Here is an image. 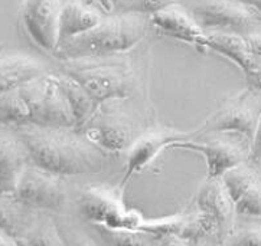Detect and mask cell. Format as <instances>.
Returning <instances> with one entry per match:
<instances>
[{
    "label": "cell",
    "mask_w": 261,
    "mask_h": 246,
    "mask_svg": "<svg viewBox=\"0 0 261 246\" xmlns=\"http://www.w3.org/2000/svg\"><path fill=\"white\" fill-rule=\"evenodd\" d=\"M248 162L261 170V114L258 117V121H257V127L254 131L253 140H251Z\"/></svg>",
    "instance_id": "obj_25"
},
{
    "label": "cell",
    "mask_w": 261,
    "mask_h": 246,
    "mask_svg": "<svg viewBox=\"0 0 261 246\" xmlns=\"http://www.w3.org/2000/svg\"><path fill=\"white\" fill-rule=\"evenodd\" d=\"M237 218L261 219V177L234 203Z\"/></svg>",
    "instance_id": "obj_22"
},
{
    "label": "cell",
    "mask_w": 261,
    "mask_h": 246,
    "mask_svg": "<svg viewBox=\"0 0 261 246\" xmlns=\"http://www.w3.org/2000/svg\"><path fill=\"white\" fill-rule=\"evenodd\" d=\"M43 74L42 64L25 53L0 56V95Z\"/></svg>",
    "instance_id": "obj_17"
},
{
    "label": "cell",
    "mask_w": 261,
    "mask_h": 246,
    "mask_svg": "<svg viewBox=\"0 0 261 246\" xmlns=\"http://www.w3.org/2000/svg\"><path fill=\"white\" fill-rule=\"evenodd\" d=\"M251 13L255 23H261V0H238Z\"/></svg>",
    "instance_id": "obj_28"
},
{
    "label": "cell",
    "mask_w": 261,
    "mask_h": 246,
    "mask_svg": "<svg viewBox=\"0 0 261 246\" xmlns=\"http://www.w3.org/2000/svg\"><path fill=\"white\" fill-rule=\"evenodd\" d=\"M54 77L71 107L72 115L75 119L74 130H80L87 122V119L93 115L94 111L98 108L100 104L94 101L84 88L78 84L75 79L68 77L67 74H54Z\"/></svg>",
    "instance_id": "obj_19"
},
{
    "label": "cell",
    "mask_w": 261,
    "mask_h": 246,
    "mask_svg": "<svg viewBox=\"0 0 261 246\" xmlns=\"http://www.w3.org/2000/svg\"><path fill=\"white\" fill-rule=\"evenodd\" d=\"M208 141H194L186 138L169 144L168 150H188L202 156L206 163V180L221 178V176L237 164L248 162L251 141L236 133H219Z\"/></svg>",
    "instance_id": "obj_5"
},
{
    "label": "cell",
    "mask_w": 261,
    "mask_h": 246,
    "mask_svg": "<svg viewBox=\"0 0 261 246\" xmlns=\"http://www.w3.org/2000/svg\"><path fill=\"white\" fill-rule=\"evenodd\" d=\"M16 243V240L12 238V236H9L6 232H3V230L0 229V245H15Z\"/></svg>",
    "instance_id": "obj_30"
},
{
    "label": "cell",
    "mask_w": 261,
    "mask_h": 246,
    "mask_svg": "<svg viewBox=\"0 0 261 246\" xmlns=\"http://www.w3.org/2000/svg\"><path fill=\"white\" fill-rule=\"evenodd\" d=\"M91 2H93L97 8H98V6L102 8L104 12H110L111 9L117 6V3L120 2V0H91Z\"/></svg>",
    "instance_id": "obj_29"
},
{
    "label": "cell",
    "mask_w": 261,
    "mask_h": 246,
    "mask_svg": "<svg viewBox=\"0 0 261 246\" xmlns=\"http://www.w3.org/2000/svg\"><path fill=\"white\" fill-rule=\"evenodd\" d=\"M0 124L75 128V119L54 74H42L0 95Z\"/></svg>",
    "instance_id": "obj_2"
},
{
    "label": "cell",
    "mask_w": 261,
    "mask_h": 246,
    "mask_svg": "<svg viewBox=\"0 0 261 246\" xmlns=\"http://www.w3.org/2000/svg\"><path fill=\"white\" fill-rule=\"evenodd\" d=\"M64 74L75 79L98 104L126 100L133 93L135 77L132 69L118 62H101L98 58L65 60Z\"/></svg>",
    "instance_id": "obj_4"
},
{
    "label": "cell",
    "mask_w": 261,
    "mask_h": 246,
    "mask_svg": "<svg viewBox=\"0 0 261 246\" xmlns=\"http://www.w3.org/2000/svg\"><path fill=\"white\" fill-rule=\"evenodd\" d=\"M13 197L26 207L57 212L67 202V192L59 176L34 164L23 169Z\"/></svg>",
    "instance_id": "obj_9"
},
{
    "label": "cell",
    "mask_w": 261,
    "mask_h": 246,
    "mask_svg": "<svg viewBox=\"0 0 261 246\" xmlns=\"http://www.w3.org/2000/svg\"><path fill=\"white\" fill-rule=\"evenodd\" d=\"M175 3L176 0H120L117 8L120 9V13H137L149 17Z\"/></svg>",
    "instance_id": "obj_23"
},
{
    "label": "cell",
    "mask_w": 261,
    "mask_h": 246,
    "mask_svg": "<svg viewBox=\"0 0 261 246\" xmlns=\"http://www.w3.org/2000/svg\"><path fill=\"white\" fill-rule=\"evenodd\" d=\"M260 114L261 97L247 88L222 102L218 110L205 121L198 134L236 133L251 141Z\"/></svg>",
    "instance_id": "obj_6"
},
{
    "label": "cell",
    "mask_w": 261,
    "mask_h": 246,
    "mask_svg": "<svg viewBox=\"0 0 261 246\" xmlns=\"http://www.w3.org/2000/svg\"><path fill=\"white\" fill-rule=\"evenodd\" d=\"M198 210L210 214L218 225L219 243H225L227 238L236 228V209L234 202L227 193L221 178L206 180L205 186L196 197Z\"/></svg>",
    "instance_id": "obj_14"
},
{
    "label": "cell",
    "mask_w": 261,
    "mask_h": 246,
    "mask_svg": "<svg viewBox=\"0 0 261 246\" xmlns=\"http://www.w3.org/2000/svg\"><path fill=\"white\" fill-rule=\"evenodd\" d=\"M205 48L217 52L224 58L236 64L244 74L250 72L255 67L258 58L254 56L248 49L244 35L231 32H205Z\"/></svg>",
    "instance_id": "obj_16"
},
{
    "label": "cell",
    "mask_w": 261,
    "mask_h": 246,
    "mask_svg": "<svg viewBox=\"0 0 261 246\" xmlns=\"http://www.w3.org/2000/svg\"><path fill=\"white\" fill-rule=\"evenodd\" d=\"M188 214H177L170 218H163L158 221H143L139 226V230L143 232L146 236H153L156 239L166 240L170 238L180 239L182 230L185 228Z\"/></svg>",
    "instance_id": "obj_21"
},
{
    "label": "cell",
    "mask_w": 261,
    "mask_h": 246,
    "mask_svg": "<svg viewBox=\"0 0 261 246\" xmlns=\"http://www.w3.org/2000/svg\"><path fill=\"white\" fill-rule=\"evenodd\" d=\"M62 0H23L22 25L31 41L46 52H55L59 41Z\"/></svg>",
    "instance_id": "obj_11"
},
{
    "label": "cell",
    "mask_w": 261,
    "mask_h": 246,
    "mask_svg": "<svg viewBox=\"0 0 261 246\" xmlns=\"http://www.w3.org/2000/svg\"><path fill=\"white\" fill-rule=\"evenodd\" d=\"M26 167L25 154L16 141L0 137V195L13 196Z\"/></svg>",
    "instance_id": "obj_18"
},
{
    "label": "cell",
    "mask_w": 261,
    "mask_h": 246,
    "mask_svg": "<svg viewBox=\"0 0 261 246\" xmlns=\"http://www.w3.org/2000/svg\"><path fill=\"white\" fill-rule=\"evenodd\" d=\"M191 15L203 32H231L245 35L255 25L251 13L238 0H202Z\"/></svg>",
    "instance_id": "obj_10"
},
{
    "label": "cell",
    "mask_w": 261,
    "mask_h": 246,
    "mask_svg": "<svg viewBox=\"0 0 261 246\" xmlns=\"http://www.w3.org/2000/svg\"><path fill=\"white\" fill-rule=\"evenodd\" d=\"M244 38L250 52L261 59V32H248L244 35Z\"/></svg>",
    "instance_id": "obj_27"
},
{
    "label": "cell",
    "mask_w": 261,
    "mask_h": 246,
    "mask_svg": "<svg viewBox=\"0 0 261 246\" xmlns=\"http://www.w3.org/2000/svg\"><path fill=\"white\" fill-rule=\"evenodd\" d=\"M191 134L179 133V131H154V133H146L139 137L135 143L128 147L127 154L126 171L124 177L121 180V189L126 186V183L133 177L135 174L143 171L150 163L158 157L160 151L168 150L169 144L175 141H182L186 138H191Z\"/></svg>",
    "instance_id": "obj_13"
},
{
    "label": "cell",
    "mask_w": 261,
    "mask_h": 246,
    "mask_svg": "<svg viewBox=\"0 0 261 246\" xmlns=\"http://www.w3.org/2000/svg\"><path fill=\"white\" fill-rule=\"evenodd\" d=\"M72 130L28 126L20 140L35 166L59 177L98 173L106 163L104 150Z\"/></svg>",
    "instance_id": "obj_1"
},
{
    "label": "cell",
    "mask_w": 261,
    "mask_h": 246,
    "mask_svg": "<svg viewBox=\"0 0 261 246\" xmlns=\"http://www.w3.org/2000/svg\"><path fill=\"white\" fill-rule=\"evenodd\" d=\"M225 243L231 245H261V223L260 225H250L241 229L232 230L225 240Z\"/></svg>",
    "instance_id": "obj_24"
},
{
    "label": "cell",
    "mask_w": 261,
    "mask_h": 246,
    "mask_svg": "<svg viewBox=\"0 0 261 246\" xmlns=\"http://www.w3.org/2000/svg\"><path fill=\"white\" fill-rule=\"evenodd\" d=\"M117 100L101 102L83 127V136L104 151L118 153L132 144L133 126L126 114L114 107Z\"/></svg>",
    "instance_id": "obj_8"
},
{
    "label": "cell",
    "mask_w": 261,
    "mask_h": 246,
    "mask_svg": "<svg viewBox=\"0 0 261 246\" xmlns=\"http://www.w3.org/2000/svg\"><path fill=\"white\" fill-rule=\"evenodd\" d=\"M80 213L87 221L111 229L139 230L144 221L140 213L128 210L120 196L106 187H87L78 199Z\"/></svg>",
    "instance_id": "obj_7"
},
{
    "label": "cell",
    "mask_w": 261,
    "mask_h": 246,
    "mask_svg": "<svg viewBox=\"0 0 261 246\" xmlns=\"http://www.w3.org/2000/svg\"><path fill=\"white\" fill-rule=\"evenodd\" d=\"M260 177L261 170L253 166L250 162H244L234 166L232 169L227 170L221 176V181L231 197V200L236 203Z\"/></svg>",
    "instance_id": "obj_20"
},
{
    "label": "cell",
    "mask_w": 261,
    "mask_h": 246,
    "mask_svg": "<svg viewBox=\"0 0 261 246\" xmlns=\"http://www.w3.org/2000/svg\"><path fill=\"white\" fill-rule=\"evenodd\" d=\"M247 79V88H250L251 91L261 97V59L258 58L255 67L250 72L245 74Z\"/></svg>",
    "instance_id": "obj_26"
},
{
    "label": "cell",
    "mask_w": 261,
    "mask_h": 246,
    "mask_svg": "<svg viewBox=\"0 0 261 246\" xmlns=\"http://www.w3.org/2000/svg\"><path fill=\"white\" fill-rule=\"evenodd\" d=\"M149 17L137 13L107 16L85 34L61 42L54 55L62 60L109 58L132 51L149 30Z\"/></svg>",
    "instance_id": "obj_3"
},
{
    "label": "cell",
    "mask_w": 261,
    "mask_h": 246,
    "mask_svg": "<svg viewBox=\"0 0 261 246\" xmlns=\"http://www.w3.org/2000/svg\"><path fill=\"white\" fill-rule=\"evenodd\" d=\"M104 16L93 2L85 0H68L64 3L59 17V41L65 42L75 36L91 30L100 25Z\"/></svg>",
    "instance_id": "obj_15"
},
{
    "label": "cell",
    "mask_w": 261,
    "mask_h": 246,
    "mask_svg": "<svg viewBox=\"0 0 261 246\" xmlns=\"http://www.w3.org/2000/svg\"><path fill=\"white\" fill-rule=\"evenodd\" d=\"M150 25L163 36H169L180 42L195 46L198 51H205L206 34L195 22L192 15H188L184 9L170 5L149 16Z\"/></svg>",
    "instance_id": "obj_12"
}]
</instances>
